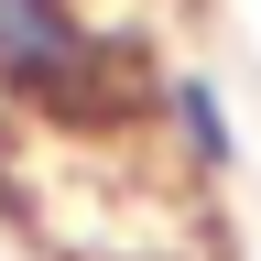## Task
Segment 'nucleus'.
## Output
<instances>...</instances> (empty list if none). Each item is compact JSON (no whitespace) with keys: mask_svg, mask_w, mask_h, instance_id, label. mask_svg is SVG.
Listing matches in <instances>:
<instances>
[{"mask_svg":"<svg viewBox=\"0 0 261 261\" xmlns=\"http://www.w3.org/2000/svg\"><path fill=\"white\" fill-rule=\"evenodd\" d=\"M152 98V55L98 0H0V109L22 130H130Z\"/></svg>","mask_w":261,"mask_h":261,"instance_id":"obj_1","label":"nucleus"},{"mask_svg":"<svg viewBox=\"0 0 261 261\" xmlns=\"http://www.w3.org/2000/svg\"><path fill=\"white\" fill-rule=\"evenodd\" d=\"M163 130L185 142V163H196V185H218L228 163H240V130H228V98H218L207 76H163Z\"/></svg>","mask_w":261,"mask_h":261,"instance_id":"obj_2","label":"nucleus"}]
</instances>
